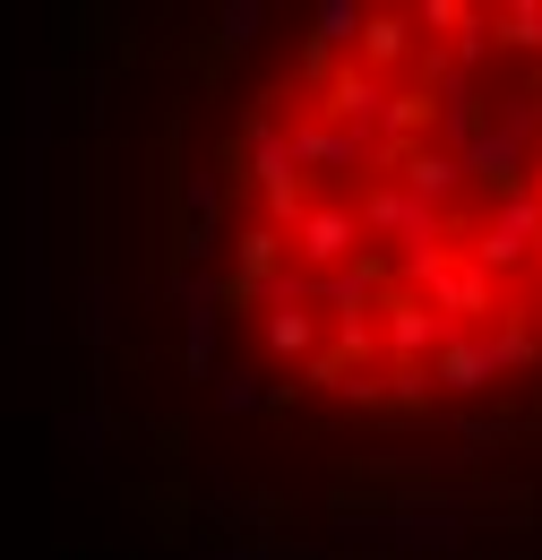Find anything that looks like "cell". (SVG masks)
<instances>
[{"label": "cell", "instance_id": "6da1fadb", "mask_svg": "<svg viewBox=\"0 0 542 560\" xmlns=\"http://www.w3.org/2000/svg\"><path fill=\"white\" fill-rule=\"evenodd\" d=\"M534 242H542V199H534V190H526V199H499V208L482 215L466 268H482L491 284H508L517 268H534Z\"/></svg>", "mask_w": 542, "mask_h": 560}, {"label": "cell", "instance_id": "7a4b0ae2", "mask_svg": "<svg viewBox=\"0 0 542 560\" xmlns=\"http://www.w3.org/2000/svg\"><path fill=\"white\" fill-rule=\"evenodd\" d=\"M526 139H534V104H517L508 121H491L457 164H466V182H482L491 190V208L499 199H526Z\"/></svg>", "mask_w": 542, "mask_h": 560}, {"label": "cell", "instance_id": "3957f363", "mask_svg": "<svg viewBox=\"0 0 542 560\" xmlns=\"http://www.w3.org/2000/svg\"><path fill=\"white\" fill-rule=\"evenodd\" d=\"M353 224H362V242L379 233V242H397V259H405V250H431V242H439L457 215H439V208H422V199H405L397 182H370V190L353 199Z\"/></svg>", "mask_w": 542, "mask_h": 560}, {"label": "cell", "instance_id": "277c9868", "mask_svg": "<svg viewBox=\"0 0 542 560\" xmlns=\"http://www.w3.org/2000/svg\"><path fill=\"white\" fill-rule=\"evenodd\" d=\"M284 250H293V268L302 277H337L344 259L362 250V224H353V199H310V215L284 233Z\"/></svg>", "mask_w": 542, "mask_h": 560}, {"label": "cell", "instance_id": "5b68a950", "mask_svg": "<svg viewBox=\"0 0 542 560\" xmlns=\"http://www.w3.org/2000/svg\"><path fill=\"white\" fill-rule=\"evenodd\" d=\"M379 104H388V86H379L370 70H353V61H337V78L310 95V121H328V130H362V139H370V130H379Z\"/></svg>", "mask_w": 542, "mask_h": 560}, {"label": "cell", "instance_id": "8992f818", "mask_svg": "<svg viewBox=\"0 0 542 560\" xmlns=\"http://www.w3.org/2000/svg\"><path fill=\"white\" fill-rule=\"evenodd\" d=\"M439 337H448V328L431 319V302H422V293H405V284H397V293L379 302V353H388V362H431V353H439Z\"/></svg>", "mask_w": 542, "mask_h": 560}, {"label": "cell", "instance_id": "52a82bcc", "mask_svg": "<svg viewBox=\"0 0 542 560\" xmlns=\"http://www.w3.org/2000/svg\"><path fill=\"white\" fill-rule=\"evenodd\" d=\"M482 388H499V371L482 353V328H448L439 353H431V397H482Z\"/></svg>", "mask_w": 542, "mask_h": 560}, {"label": "cell", "instance_id": "ba28073f", "mask_svg": "<svg viewBox=\"0 0 542 560\" xmlns=\"http://www.w3.org/2000/svg\"><path fill=\"white\" fill-rule=\"evenodd\" d=\"M362 130H328V121H310V113H293V130H284V155H293V173H362Z\"/></svg>", "mask_w": 542, "mask_h": 560}, {"label": "cell", "instance_id": "9c48e42d", "mask_svg": "<svg viewBox=\"0 0 542 560\" xmlns=\"http://www.w3.org/2000/svg\"><path fill=\"white\" fill-rule=\"evenodd\" d=\"M413 52H422V35H413V18L405 9H362V35H353V70H370V78H388V70H405Z\"/></svg>", "mask_w": 542, "mask_h": 560}, {"label": "cell", "instance_id": "30bf717a", "mask_svg": "<svg viewBox=\"0 0 542 560\" xmlns=\"http://www.w3.org/2000/svg\"><path fill=\"white\" fill-rule=\"evenodd\" d=\"M397 190L422 199V208H439V215H457V199H466V164H457L448 147H413L405 164H397Z\"/></svg>", "mask_w": 542, "mask_h": 560}, {"label": "cell", "instance_id": "8fae6325", "mask_svg": "<svg viewBox=\"0 0 542 560\" xmlns=\"http://www.w3.org/2000/svg\"><path fill=\"white\" fill-rule=\"evenodd\" d=\"M422 302H431V319H439V328H491V319L508 311V302H499V284L482 277V268H457V277L439 284V293H422Z\"/></svg>", "mask_w": 542, "mask_h": 560}, {"label": "cell", "instance_id": "7c38bea8", "mask_svg": "<svg viewBox=\"0 0 542 560\" xmlns=\"http://www.w3.org/2000/svg\"><path fill=\"white\" fill-rule=\"evenodd\" d=\"M482 353H491V371L508 380V371H534L542 362V319H534V302H508L491 328H482Z\"/></svg>", "mask_w": 542, "mask_h": 560}, {"label": "cell", "instance_id": "4fadbf2b", "mask_svg": "<svg viewBox=\"0 0 542 560\" xmlns=\"http://www.w3.org/2000/svg\"><path fill=\"white\" fill-rule=\"evenodd\" d=\"M379 139H397V147H431V139H439V95H422V86H397V95L379 104Z\"/></svg>", "mask_w": 542, "mask_h": 560}, {"label": "cell", "instance_id": "5bb4252c", "mask_svg": "<svg viewBox=\"0 0 542 560\" xmlns=\"http://www.w3.org/2000/svg\"><path fill=\"white\" fill-rule=\"evenodd\" d=\"M491 130V113H482V95H474V78H457V86H439V139L431 147H448V155H466V147Z\"/></svg>", "mask_w": 542, "mask_h": 560}, {"label": "cell", "instance_id": "9a60e30c", "mask_svg": "<svg viewBox=\"0 0 542 560\" xmlns=\"http://www.w3.org/2000/svg\"><path fill=\"white\" fill-rule=\"evenodd\" d=\"M319 337H328V328L310 319V302H275L268 311V353H284V362H310Z\"/></svg>", "mask_w": 542, "mask_h": 560}, {"label": "cell", "instance_id": "2e32d148", "mask_svg": "<svg viewBox=\"0 0 542 560\" xmlns=\"http://www.w3.org/2000/svg\"><path fill=\"white\" fill-rule=\"evenodd\" d=\"M482 26H491V52H542V0H508Z\"/></svg>", "mask_w": 542, "mask_h": 560}, {"label": "cell", "instance_id": "e0dca14e", "mask_svg": "<svg viewBox=\"0 0 542 560\" xmlns=\"http://www.w3.org/2000/svg\"><path fill=\"white\" fill-rule=\"evenodd\" d=\"M353 35H362V0H319V9H310V44L353 52Z\"/></svg>", "mask_w": 542, "mask_h": 560}, {"label": "cell", "instance_id": "ac0fdd59", "mask_svg": "<svg viewBox=\"0 0 542 560\" xmlns=\"http://www.w3.org/2000/svg\"><path fill=\"white\" fill-rule=\"evenodd\" d=\"M259 26H268V9H259V0H233V9L215 18V52H224V61H233V52H250V44H259Z\"/></svg>", "mask_w": 542, "mask_h": 560}, {"label": "cell", "instance_id": "d6986e66", "mask_svg": "<svg viewBox=\"0 0 542 560\" xmlns=\"http://www.w3.org/2000/svg\"><path fill=\"white\" fill-rule=\"evenodd\" d=\"M413 18V35H457V26H474L482 9L474 0H422V9H405Z\"/></svg>", "mask_w": 542, "mask_h": 560}, {"label": "cell", "instance_id": "ffe728a7", "mask_svg": "<svg viewBox=\"0 0 542 560\" xmlns=\"http://www.w3.org/2000/svg\"><path fill=\"white\" fill-rule=\"evenodd\" d=\"M448 61H457V78L491 61V26H482V18H474V26H457V35H448Z\"/></svg>", "mask_w": 542, "mask_h": 560}, {"label": "cell", "instance_id": "44dd1931", "mask_svg": "<svg viewBox=\"0 0 542 560\" xmlns=\"http://www.w3.org/2000/svg\"><path fill=\"white\" fill-rule=\"evenodd\" d=\"M215 397H224V415H259V380H250V371H224Z\"/></svg>", "mask_w": 542, "mask_h": 560}, {"label": "cell", "instance_id": "7402d4cb", "mask_svg": "<svg viewBox=\"0 0 542 560\" xmlns=\"http://www.w3.org/2000/svg\"><path fill=\"white\" fill-rule=\"evenodd\" d=\"M526 190H534V199H542V164H526Z\"/></svg>", "mask_w": 542, "mask_h": 560}, {"label": "cell", "instance_id": "603a6c76", "mask_svg": "<svg viewBox=\"0 0 542 560\" xmlns=\"http://www.w3.org/2000/svg\"><path fill=\"white\" fill-rule=\"evenodd\" d=\"M534 397H542V362H534Z\"/></svg>", "mask_w": 542, "mask_h": 560}, {"label": "cell", "instance_id": "cb8c5ba5", "mask_svg": "<svg viewBox=\"0 0 542 560\" xmlns=\"http://www.w3.org/2000/svg\"><path fill=\"white\" fill-rule=\"evenodd\" d=\"M534 259H542V242H534Z\"/></svg>", "mask_w": 542, "mask_h": 560}]
</instances>
